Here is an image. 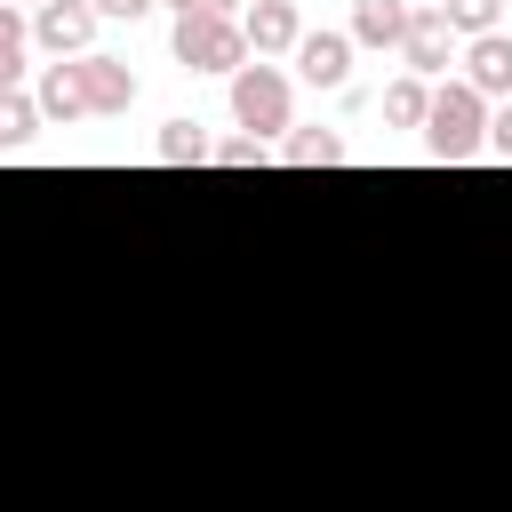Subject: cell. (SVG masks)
Instances as JSON below:
<instances>
[{
    "mask_svg": "<svg viewBox=\"0 0 512 512\" xmlns=\"http://www.w3.org/2000/svg\"><path fill=\"white\" fill-rule=\"evenodd\" d=\"M232 120H240V136H256V144H272V136H288L296 128V88H288V72L280 64H240L232 72Z\"/></svg>",
    "mask_w": 512,
    "mask_h": 512,
    "instance_id": "cell-1",
    "label": "cell"
},
{
    "mask_svg": "<svg viewBox=\"0 0 512 512\" xmlns=\"http://www.w3.org/2000/svg\"><path fill=\"white\" fill-rule=\"evenodd\" d=\"M424 144H432V160H472V152H488V104H480L464 80H440V88H432V112H424Z\"/></svg>",
    "mask_w": 512,
    "mask_h": 512,
    "instance_id": "cell-2",
    "label": "cell"
},
{
    "mask_svg": "<svg viewBox=\"0 0 512 512\" xmlns=\"http://www.w3.org/2000/svg\"><path fill=\"white\" fill-rule=\"evenodd\" d=\"M176 64L184 72H240L248 64V40H240V16H176Z\"/></svg>",
    "mask_w": 512,
    "mask_h": 512,
    "instance_id": "cell-3",
    "label": "cell"
},
{
    "mask_svg": "<svg viewBox=\"0 0 512 512\" xmlns=\"http://www.w3.org/2000/svg\"><path fill=\"white\" fill-rule=\"evenodd\" d=\"M456 48H464V40L440 24V8H408V32H400V64H408L416 80H448Z\"/></svg>",
    "mask_w": 512,
    "mask_h": 512,
    "instance_id": "cell-4",
    "label": "cell"
},
{
    "mask_svg": "<svg viewBox=\"0 0 512 512\" xmlns=\"http://www.w3.org/2000/svg\"><path fill=\"white\" fill-rule=\"evenodd\" d=\"M456 56H464L456 80H464L480 104H504V96H512V32H480V40H464Z\"/></svg>",
    "mask_w": 512,
    "mask_h": 512,
    "instance_id": "cell-5",
    "label": "cell"
},
{
    "mask_svg": "<svg viewBox=\"0 0 512 512\" xmlns=\"http://www.w3.org/2000/svg\"><path fill=\"white\" fill-rule=\"evenodd\" d=\"M32 40L64 64V56H88V40H96V8L88 0H48V8H32Z\"/></svg>",
    "mask_w": 512,
    "mask_h": 512,
    "instance_id": "cell-6",
    "label": "cell"
},
{
    "mask_svg": "<svg viewBox=\"0 0 512 512\" xmlns=\"http://www.w3.org/2000/svg\"><path fill=\"white\" fill-rule=\"evenodd\" d=\"M240 40H248V56H288L296 40H304V16H296V0H248V16H240Z\"/></svg>",
    "mask_w": 512,
    "mask_h": 512,
    "instance_id": "cell-7",
    "label": "cell"
},
{
    "mask_svg": "<svg viewBox=\"0 0 512 512\" xmlns=\"http://www.w3.org/2000/svg\"><path fill=\"white\" fill-rule=\"evenodd\" d=\"M80 64V88H88V112H128L136 104V72L120 64V56H104V48H88V56H72Z\"/></svg>",
    "mask_w": 512,
    "mask_h": 512,
    "instance_id": "cell-8",
    "label": "cell"
},
{
    "mask_svg": "<svg viewBox=\"0 0 512 512\" xmlns=\"http://www.w3.org/2000/svg\"><path fill=\"white\" fill-rule=\"evenodd\" d=\"M288 56H296V72H304L312 88H344V72H352V32H304Z\"/></svg>",
    "mask_w": 512,
    "mask_h": 512,
    "instance_id": "cell-9",
    "label": "cell"
},
{
    "mask_svg": "<svg viewBox=\"0 0 512 512\" xmlns=\"http://www.w3.org/2000/svg\"><path fill=\"white\" fill-rule=\"evenodd\" d=\"M40 120H88V88H80V64H40V88H32Z\"/></svg>",
    "mask_w": 512,
    "mask_h": 512,
    "instance_id": "cell-10",
    "label": "cell"
},
{
    "mask_svg": "<svg viewBox=\"0 0 512 512\" xmlns=\"http://www.w3.org/2000/svg\"><path fill=\"white\" fill-rule=\"evenodd\" d=\"M352 48H400L408 32V0H352Z\"/></svg>",
    "mask_w": 512,
    "mask_h": 512,
    "instance_id": "cell-11",
    "label": "cell"
},
{
    "mask_svg": "<svg viewBox=\"0 0 512 512\" xmlns=\"http://www.w3.org/2000/svg\"><path fill=\"white\" fill-rule=\"evenodd\" d=\"M280 160H288V168H336V160H344V136H336V128H288Z\"/></svg>",
    "mask_w": 512,
    "mask_h": 512,
    "instance_id": "cell-12",
    "label": "cell"
},
{
    "mask_svg": "<svg viewBox=\"0 0 512 512\" xmlns=\"http://www.w3.org/2000/svg\"><path fill=\"white\" fill-rule=\"evenodd\" d=\"M424 112H432V80L400 72V80L384 88V120H392V128H424Z\"/></svg>",
    "mask_w": 512,
    "mask_h": 512,
    "instance_id": "cell-13",
    "label": "cell"
},
{
    "mask_svg": "<svg viewBox=\"0 0 512 512\" xmlns=\"http://www.w3.org/2000/svg\"><path fill=\"white\" fill-rule=\"evenodd\" d=\"M440 24L456 40H480V32H504V0H440Z\"/></svg>",
    "mask_w": 512,
    "mask_h": 512,
    "instance_id": "cell-14",
    "label": "cell"
},
{
    "mask_svg": "<svg viewBox=\"0 0 512 512\" xmlns=\"http://www.w3.org/2000/svg\"><path fill=\"white\" fill-rule=\"evenodd\" d=\"M152 152H160L168 168H200V160H208V136H200V120H168Z\"/></svg>",
    "mask_w": 512,
    "mask_h": 512,
    "instance_id": "cell-15",
    "label": "cell"
},
{
    "mask_svg": "<svg viewBox=\"0 0 512 512\" xmlns=\"http://www.w3.org/2000/svg\"><path fill=\"white\" fill-rule=\"evenodd\" d=\"M32 128H40V104H32L24 88H0V152L32 144Z\"/></svg>",
    "mask_w": 512,
    "mask_h": 512,
    "instance_id": "cell-16",
    "label": "cell"
},
{
    "mask_svg": "<svg viewBox=\"0 0 512 512\" xmlns=\"http://www.w3.org/2000/svg\"><path fill=\"white\" fill-rule=\"evenodd\" d=\"M208 160L216 168H264V144L256 136H224V144H208Z\"/></svg>",
    "mask_w": 512,
    "mask_h": 512,
    "instance_id": "cell-17",
    "label": "cell"
},
{
    "mask_svg": "<svg viewBox=\"0 0 512 512\" xmlns=\"http://www.w3.org/2000/svg\"><path fill=\"white\" fill-rule=\"evenodd\" d=\"M488 152H496V160H512V96H504V104H488Z\"/></svg>",
    "mask_w": 512,
    "mask_h": 512,
    "instance_id": "cell-18",
    "label": "cell"
},
{
    "mask_svg": "<svg viewBox=\"0 0 512 512\" xmlns=\"http://www.w3.org/2000/svg\"><path fill=\"white\" fill-rule=\"evenodd\" d=\"M88 8H96V24H104V16H112V24H136V16H152L160 0H88Z\"/></svg>",
    "mask_w": 512,
    "mask_h": 512,
    "instance_id": "cell-19",
    "label": "cell"
},
{
    "mask_svg": "<svg viewBox=\"0 0 512 512\" xmlns=\"http://www.w3.org/2000/svg\"><path fill=\"white\" fill-rule=\"evenodd\" d=\"M24 32H32V24H24V8H8V0H0V48H16Z\"/></svg>",
    "mask_w": 512,
    "mask_h": 512,
    "instance_id": "cell-20",
    "label": "cell"
},
{
    "mask_svg": "<svg viewBox=\"0 0 512 512\" xmlns=\"http://www.w3.org/2000/svg\"><path fill=\"white\" fill-rule=\"evenodd\" d=\"M168 8H176V16H232L240 0H168Z\"/></svg>",
    "mask_w": 512,
    "mask_h": 512,
    "instance_id": "cell-21",
    "label": "cell"
},
{
    "mask_svg": "<svg viewBox=\"0 0 512 512\" xmlns=\"http://www.w3.org/2000/svg\"><path fill=\"white\" fill-rule=\"evenodd\" d=\"M16 80H24V40H16V48H0V88H16Z\"/></svg>",
    "mask_w": 512,
    "mask_h": 512,
    "instance_id": "cell-22",
    "label": "cell"
},
{
    "mask_svg": "<svg viewBox=\"0 0 512 512\" xmlns=\"http://www.w3.org/2000/svg\"><path fill=\"white\" fill-rule=\"evenodd\" d=\"M8 8H48V0H8Z\"/></svg>",
    "mask_w": 512,
    "mask_h": 512,
    "instance_id": "cell-23",
    "label": "cell"
}]
</instances>
